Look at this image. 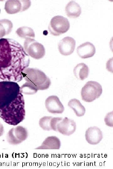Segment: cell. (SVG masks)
<instances>
[{
	"label": "cell",
	"mask_w": 113,
	"mask_h": 169,
	"mask_svg": "<svg viewBox=\"0 0 113 169\" xmlns=\"http://www.w3.org/2000/svg\"><path fill=\"white\" fill-rule=\"evenodd\" d=\"M85 139L91 145H96L101 141L103 138V134L100 129L96 126L88 128L85 131Z\"/></svg>",
	"instance_id": "obj_11"
},
{
	"label": "cell",
	"mask_w": 113,
	"mask_h": 169,
	"mask_svg": "<svg viewBox=\"0 0 113 169\" xmlns=\"http://www.w3.org/2000/svg\"><path fill=\"white\" fill-rule=\"evenodd\" d=\"M0 13H1V9H0Z\"/></svg>",
	"instance_id": "obj_26"
},
{
	"label": "cell",
	"mask_w": 113,
	"mask_h": 169,
	"mask_svg": "<svg viewBox=\"0 0 113 169\" xmlns=\"http://www.w3.org/2000/svg\"><path fill=\"white\" fill-rule=\"evenodd\" d=\"M38 90L36 87L31 83L26 82L20 87V91L22 94L30 95L34 94Z\"/></svg>",
	"instance_id": "obj_19"
},
{
	"label": "cell",
	"mask_w": 113,
	"mask_h": 169,
	"mask_svg": "<svg viewBox=\"0 0 113 169\" xmlns=\"http://www.w3.org/2000/svg\"><path fill=\"white\" fill-rule=\"evenodd\" d=\"M76 41L72 37L67 36L59 42L58 48L60 53L63 55H71L74 52L75 47Z\"/></svg>",
	"instance_id": "obj_10"
},
{
	"label": "cell",
	"mask_w": 113,
	"mask_h": 169,
	"mask_svg": "<svg viewBox=\"0 0 113 169\" xmlns=\"http://www.w3.org/2000/svg\"><path fill=\"white\" fill-rule=\"evenodd\" d=\"M28 135V131L26 128L18 126L9 130L7 135V140L11 145H18L26 140Z\"/></svg>",
	"instance_id": "obj_7"
},
{
	"label": "cell",
	"mask_w": 113,
	"mask_h": 169,
	"mask_svg": "<svg viewBox=\"0 0 113 169\" xmlns=\"http://www.w3.org/2000/svg\"><path fill=\"white\" fill-rule=\"evenodd\" d=\"M73 73L77 79L83 80L88 77L89 69L86 64L84 63H80L74 67Z\"/></svg>",
	"instance_id": "obj_16"
},
{
	"label": "cell",
	"mask_w": 113,
	"mask_h": 169,
	"mask_svg": "<svg viewBox=\"0 0 113 169\" xmlns=\"http://www.w3.org/2000/svg\"><path fill=\"white\" fill-rule=\"evenodd\" d=\"M45 105L47 110L53 114H61L64 110V107L59 98L55 95L48 97L45 100Z\"/></svg>",
	"instance_id": "obj_9"
},
{
	"label": "cell",
	"mask_w": 113,
	"mask_h": 169,
	"mask_svg": "<svg viewBox=\"0 0 113 169\" xmlns=\"http://www.w3.org/2000/svg\"><path fill=\"white\" fill-rule=\"evenodd\" d=\"M102 92V87L99 83L94 81H89L81 89V98L86 102H92L99 98Z\"/></svg>",
	"instance_id": "obj_4"
},
{
	"label": "cell",
	"mask_w": 113,
	"mask_h": 169,
	"mask_svg": "<svg viewBox=\"0 0 113 169\" xmlns=\"http://www.w3.org/2000/svg\"><path fill=\"white\" fill-rule=\"evenodd\" d=\"M23 78L35 85L38 90L48 89L51 85L50 79L40 69L27 67L23 71Z\"/></svg>",
	"instance_id": "obj_2"
},
{
	"label": "cell",
	"mask_w": 113,
	"mask_h": 169,
	"mask_svg": "<svg viewBox=\"0 0 113 169\" xmlns=\"http://www.w3.org/2000/svg\"><path fill=\"white\" fill-rule=\"evenodd\" d=\"M4 9L9 14H14L23 11L21 0L7 1L5 4Z\"/></svg>",
	"instance_id": "obj_15"
},
{
	"label": "cell",
	"mask_w": 113,
	"mask_h": 169,
	"mask_svg": "<svg viewBox=\"0 0 113 169\" xmlns=\"http://www.w3.org/2000/svg\"><path fill=\"white\" fill-rule=\"evenodd\" d=\"M65 11L67 15L72 18L78 17L82 12L80 5L74 1H71L67 4Z\"/></svg>",
	"instance_id": "obj_14"
},
{
	"label": "cell",
	"mask_w": 113,
	"mask_h": 169,
	"mask_svg": "<svg viewBox=\"0 0 113 169\" xmlns=\"http://www.w3.org/2000/svg\"><path fill=\"white\" fill-rule=\"evenodd\" d=\"M16 33L20 37L24 38H35V33L33 30L27 27H22L18 28L16 31Z\"/></svg>",
	"instance_id": "obj_18"
},
{
	"label": "cell",
	"mask_w": 113,
	"mask_h": 169,
	"mask_svg": "<svg viewBox=\"0 0 113 169\" xmlns=\"http://www.w3.org/2000/svg\"><path fill=\"white\" fill-rule=\"evenodd\" d=\"M24 48L28 55L35 59L42 58L45 54V49L43 45L34 38H26L24 44Z\"/></svg>",
	"instance_id": "obj_6"
},
{
	"label": "cell",
	"mask_w": 113,
	"mask_h": 169,
	"mask_svg": "<svg viewBox=\"0 0 113 169\" xmlns=\"http://www.w3.org/2000/svg\"><path fill=\"white\" fill-rule=\"evenodd\" d=\"M70 24L68 19L62 16L53 17L49 24L48 29L50 33L54 36H59L66 32L69 29Z\"/></svg>",
	"instance_id": "obj_5"
},
{
	"label": "cell",
	"mask_w": 113,
	"mask_h": 169,
	"mask_svg": "<svg viewBox=\"0 0 113 169\" xmlns=\"http://www.w3.org/2000/svg\"><path fill=\"white\" fill-rule=\"evenodd\" d=\"M52 117L51 116H44L40 119L39 125L43 130L47 131L51 130L50 122Z\"/></svg>",
	"instance_id": "obj_20"
},
{
	"label": "cell",
	"mask_w": 113,
	"mask_h": 169,
	"mask_svg": "<svg viewBox=\"0 0 113 169\" xmlns=\"http://www.w3.org/2000/svg\"><path fill=\"white\" fill-rule=\"evenodd\" d=\"M68 106L73 110L76 116L78 117L83 116L85 113V108L80 101L76 99L70 100L68 103Z\"/></svg>",
	"instance_id": "obj_17"
},
{
	"label": "cell",
	"mask_w": 113,
	"mask_h": 169,
	"mask_svg": "<svg viewBox=\"0 0 113 169\" xmlns=\"http://www.w3.org/2000/svg\"><path fill=\"white\" fill-rule=\"evenodd\" d=\"M113 112L107 113L104 118V121L105 124L108 126L113 127Z\"/></svg>",
	"instance_id": "obj_22"
},
{
	"label": "cell",
	"mask_w": 113,
	"mask_h": 169,
	"mask_svg": "<svg viewBox=\"0 0 113 169\" xmlns=\"http://www.w3.org/2000/svg\"><path fill=\"white\" fill-rule=\"evenodd\" d=\"M61 146L60 139L56 136H51L47 137L40 146L35 149H59Z\"/></svg>",
	"instance_id": "obj_13"
},
{
	"label": "cell",
	"mask_w": 113,
	"mask_h": 169,
	"mask_svg": "<svg viewBox=\"0 0 113 169\" xmlns=\"http://www.w3.org/2000/svg\"><path fill=\"white\" fill-rule=\"evenodd\" d=\"M5 35H6L5 29L3 25L0 23V38H2Z\"/></svg>",
	"instance_id": "obj_24"
},
{
	"label": "cell",
	"mask_w": 113,
	"mask_h": 169,
	"mask_svg": "<svg viewBox=\"0 0 113 169\" xmlns=\"http://www.w3.org/2000/svg\"><path fill=\"white\" fill-rule=\"evenodd\" d=\"M76 50L79 57L84 59L93 57L95 53L96 49L93 44L87 42L78 46Z\"/></svg>",
	"instance_id": "obj_12"
},
{
	"label": "cell",
	"mask_w": 113,
	"mask_h": 169,
	"mask_svg": "<svg viewBox=\"0 0 113 169\" xmlns=\"http://www.w3.org/2000/svg\"><path fill=\"white\" fill-rule=\"evenodd\" d=\"M20 92V86L17 82L0 81V109L12 102Z\"/></svg>",
	"instance_id": "obj_3"
},
{
	"label": "cell",
	"mask_w": 113,
	"mask_h": 169,
	"mask_svg": "<svg viewBox=\"0 0 113 169\" xmlns=\"http://www.w3.org/2000/svg\"><path fill=\"white\" fill-rule=\"evenodd\" d=\"M0 23L5 29L6 35L9 34L11 32L13 26L12 22L8 19H2L0 20Z\"/></svg>",
	"instance_id": "obj_21"
},
{
	"label": "cell",
	"mask_w": 113,
	"mask_h": 169,
	"mask_svg": "<svg viewBox=\"0 0 113 169\" xmlns=\"http://www.w3.org/2000/svg\"><path fill=\"white\" fill-rule=\"evenodd\" d=\"M62 117H52L51 120L50 126L51 130L56 131V126L57 123L63 119Z\"/></svg>",
	"instance_id": "obj_23"
},
{
	"label": "cell",
	"mask_w": 113,
	"mask_h": 169,
	"mask_svg": "<svg viewBox=\"0 0 113 169\" xmlns=\"http://www.w3.org/2000/svg\"><path fill=\"white\" fill-rule=\"evenodd\" d=\"M4 130L3 124L0 122V137L3 135Z\"/></svg>",
	"instance_id": "obj_25"
},
{
	"label": "cell",
	"mask_w": 113,
	"mask_h": 169,
	"mask_svg": "<svg viewBox=\"0 0 113 169\" xmlns=\"http://www.w3.org/2000/svg\"><path fill=\"white\" fill-rule=\"evenodd\" d=\"M25 115L24 101L21 92L11 103L0 109V117L10 125L18 124L24 119Z\"/></svg>",
	"instance_id": "obj_1"
},
{
	"label": "cell",
	"mask_w": 113,
	"mask_h": 169,
	"mask_svg": "<svg viewBox=\"0 0 113 169\" xmlns=\"http://www.w3.org/2000/svg\"><path fill=\"white\" fill-rule=\"evenodd\" d=\"M76 124L74 120L65 117L59 121L56 126L57 132L62 135L70 136L76 131Z\"/></svg>",
	"instance_id": "obj_8"
}]
</instances>
